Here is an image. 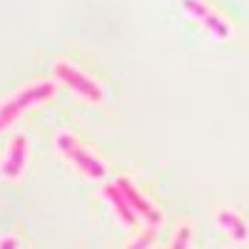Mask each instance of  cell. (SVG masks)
<instances>
[{"instance_id":"cell-1","label":"cell","mask_w":249,"mask_h":249,"mask_svg":"<svg viewBox=\"0 0 249 249\" xmlns=\"http://www.w3.org/2000/svg\"><path fill=\"white\" fill-rule=\"evenodd\" d=\"M55 90H57L55 82L43 80V82H33V85H28L23 90L13 92L10 97H5L3 102H0V132H5L10 124H15L25 110L48 102L55 95Z\"/></svg>"},{"instance_id":"cell-6","label":"cell","mask_w":249,"mask_h":249,"mask_svg":"<svg viewBox=\"0 0 249 249\" xmlns=\"http://www.w3.org/2000/svg\"><path fill=\"white\" fill-rule=\"evenodd\" d=\"M117 190L124 195V199H127V204L132 207V212H140L147 222H152V224H160L162 222V212L157 210V207L144 197L137 187L127 179V177H117Z\"/></svg>"},{"instance_id":"cell-9","label":"cell","mask_w":249,"mask_h":249,"mask_svg":"<svg viewBox=\"0 0 249 249\" xmlns=\"http://www.w3.org/2000/svg\"><path fill=\"white\" fill-rule=\"evenodd\" d=\"M190 237H192V230L190 227H179V232H177V237H175V247L172 249H187V244H190Z\"/></svg>"},{"instance_id":"cell-10","label":"cell","mask_w":249,"mask_h":249,"mask_svg":"<svg viewBox=\"0 0 249 249\" xmlns=\"http://www.w3.org/2000/svg\"><path fill=\"white\" fill-rule=\"evenodd\" d=\"M152 239H155V234L152 232H144L142 237H137V242L132 244V247H127V249H147L150 244H152Z\"/></svg>"},{"instance_id":"cell-2","label":"cell","mask_w":249,"mask_h":249,"mask_svg":"<svg viewBox=\"0 0 249 249\" xmlns=\"http://www.w3.org/2000/svg\"><path fill=\"white\" fill-rule=\"evenodd\" d=\"M55 144H57L60 155L65 157V160H70L75 167H77L82 175H88L90 179H102V177L107 175L105 164H102L88 147H82L80 140H77L72 132H57Z\"/></svg>"},{"instance_id":"cell-3","label":"cell","mask_w":249,"mask_h":249,"mask_svg":"<svg viewBox=\"0 0 249 249\" xmlns=\"http://www.w3.org/2000/svg\"><path fill=\"white\" fill-rule=\"evenodd\" d=\"M53 72H55V77L60 82H65L72 92H77L80 97H85L90 102H102V97H105V90H102L100 82L95 77L85 75L82 70H77L68 60H57L53 65Z\"/></svg>"},{"instance_id":"cell-7","label":"cell","mask_w":249,"mask_h":249,"mask_svg":"<svg viewBox=\"0 0 249 249\" xmlns=\"http://www.w3.org/2000/svg\"><path fill=\"white\" fill-rule=\"evenodd\" d=\"M217 222H219L237 242H244V237H247V222H244L237 212H232V210H219V212H217Z\"/></svg>"},{"instance_id":"cell-5","label":"cell","mask_w":249,"mask_h":249,"mask_svg":"<svg viewBox=\"0 0 249 249\" xmlns=\"http://www.w3.org/2000/svg\"><path fill=\"white\" fill-rule=\"evenodd\" d=\"M25 162H28V140H25V135H15L5 150L3 162H0V175L10 182H15L23 177Z\"/></svg>"},{"instance_id":"cell-11","label":"cell","mask_w":249,"mask_h":249,"mask_svg":"<svg viewBox=\"0 0 249 249\" xmlns=\"http://www.w3.org/2000/svg\"><path fill=\"white\" fill-rule=\"evenodd\" d=\"M15 247H18L15 237H0V249H15Z\"/></svg>"},{"instance_id":"cell-8","label":"cell","mask_w":249,"mask_h":249,"mask_svg":"<svg viewBox=\"0 0 249 249\" xmlns=\"http://www.w3.org/2000/svg\"><path fill=\"white\" fill-rule=\"evenodd\" d=\"M105 197H107V202L115 207L117 217H120L124 224H135V212H132V207L127 204V199H124V195L117 190V184L105 187Z\"/></svg>"},{"instance_id":"cell-4","label":"cell","mask_w":249,"mask_h":249,"mask_svg":"<svg viewBox=\"0 0 249 249\" xmlns=\"http://www.w3.org/2000/svg\"><path fill=\"white\" fill-rule=\"evenodd\" d=\"M179 3H182V10H184L187 15L195 18V20H199V25H204L217 40H227V37L232 35L230 23H227L219 13H214L210 5L204 3V0H179Z\"/></svg>"}]
</instances>
